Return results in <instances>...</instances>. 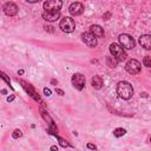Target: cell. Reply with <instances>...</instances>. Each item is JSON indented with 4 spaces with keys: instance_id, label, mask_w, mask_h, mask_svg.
<instances>
[{
    "instance_id": "1",
    "label": "cell",
    "mask_w": 151,
    "mask_h": 151,
    "mask_svg": "<svg viewBox=\"0 0 151 151\" xmlns=\"http://www.w3.org/2000/svg\"><path fill=\"white\" fill-rule=\"evenodd\" d=\"M117 93L122 99H130L133 94V87L129 81H119L117 84Z\"/></svg>"
},
{
    "instance_id": "2",
    "label": "cell",
    "mask_w": 151,
    "mask_h": 151,
    "mask_svg": "<svg viewBox=\"0 0 151 151\" xmlns=\"http://www.w3.org/2000/svg\"><path fill=\"white\" fill-rule=\"evenodd\" d=\"M110 50V53L116 57L118 60H125L126 59V52H125V48L120 45V44H116V42H112L109 47Z\"/></svg>"
},
{
    "instance_id": "3",
    "label": "cell",
    "mask_w": 151,
    "mask_h": 151,
    "mask_svg": "<svg viewBox=\"0 0 151 151\" xmlns=\"http://www.w3.org/2000/svg\"><path fill=\"white\" fill-rule=\"evenodd\" d=\"M59 27L63 32H66V33H71L74 31L76 28V22L74 20L71 18V17H64L60 22H59Z\"/></svg>"
},
{
    "instance_id": "4",
    "label": "cell",
    "mask_w": 151,
    "mask_h": 151,
    "mask_svg": "<svg viewBox=\"0 0 151 151\" xmlns=\"http://www.w3.org/2000/svg\"><path fill=\"white\" fill-rule=\"evenodd\" d=\"M118 40H119V44H120L125 50H131V48H133L134 45H136L134 39H133L130 34H126V33L120 34L119 38H118Z\"/></svg>"
},
{
    "instance_id": "5",
    "label": "cell",
    "mask_w": 151,
    "mask_h": 151,
    "mask_svg": "<svg viewBox=\"0 0 151 151\" xmlns=\"http://www.w3.org/2000/svg\"><path fill=\"white\" fill-rule=\"evenodd\" d=\"M125 70L130 74H138L140 72V70H142V64L136 59H130L125 64Z\"/></svg>"
},
{
    "instance_id": "6",
    "label": "cell",
    "mask_w": 151,
    "mask_h": 151,
    "mask_svg": "<svg viewBox=\"0 0 151 151\" xmlns=\"http://www.w3.org/2000/svg\"><path fill=\"white\" fill-rule=\"evenodd\" d=\"M72 84L73 86L77 88V90H83L84 86H85V77L81 74V73H74L72 76Z\"/></svg>"
},
{
    "instance_id": "7",
    "label": "cell",
    "mask_w": 151,
    "mask_h": 151,
    "mask_svg": "<svg viewBox=\"0 0 151 151\" xmlns=\"http://www.w3.org/2000/svg\"><path fill=\"white\" fill-rule=\"evenodd\" d=\"M63 6L61 0H46L44 2V9L45 11H59Z\"/></svg>"
},
{
    "instance_id": "8",
    "label": "cell",
    "mask_w": 151,
    "mask_h": 151,
    "mask_svg": "<svg viewBox=\"0 0 151 151\" xmlns=\"http://www.w3.org/2000/svg\"><path fill=\"white\" fill-rule=\"evenodd\" d=\"M81 39L84 41L85 45H87L88 47H96L97 46V38L90 32V33H81Z\"/></svg>"
},
{
    "instance_id": "9",
    "label": "cell",
    "mask_w": 151,
    "mask_h": 151,
    "mask_svg": "<svg viewBox=\"0 0 151 151\" xmlns=\"http://www.w3.org/2000/svg\"><path fill=\"white\" fill-rule=\"evenodd\" d=\"M2 9H4L5 14L8 15V17H14V15L18 13V6H17L14 2H12V1L6 2V4L4 5Z\"/></svg>"
},
{
    "instance_id": "10",
    "label": "cell",
    "mask_w": 151,
    "mask_h": 151,
    "mask_svg": "<svg viewBox=\"0 0 151 151\" xmlns=\"http://www.w3.org/2000/svg\"><path fill=\"white\" fill-rule=\"evenodd\" d=\"M68 12H70L72 15H74V17L80 15V14L84 12V5H83L81 2H73V4H71V6L68 7Z\"/></svg>"
},
{
    "instance_id": "11",
    "label": "cell",
    "mask_w": 151,
    "mask_h": 151,
    "mask_svg": "<svg viewBox=\"0 0 151 151\" xmlns=\"http://www.w3.org/2000/svg\"><path fill=\"white\" fill-rule=\"evenodd\" d=\"M42 18L46 20V21H55L60 18V12L59 11H45L42 13Z\"/></svg>"
},
{
    "instance_id": "12",
    "label": "cell",
    "mask_w": 151,
    "mask_h": 151,
    "mask_svg": "<svg viewBox=\"0 0 151 151\" xmlns=\"http://www.w3.org/2000/svg\"><path fill=\"white\" fill-rule=\"evenodd\" d=\"M139 45L145 50H151V34H143L138 39Z\"/></svg>"
},
{
    "instance_id": "13",
    "label": "cell",
    "mask_w": 151,
    "mask_h": 151,
    "mask_svg": "<svg viewBox=\"0 0 151 151\" xmlns=\"http://www.w3.org/2000/svg\"><path fill=\"white\" fill-rule=\"evenodd\" d=\"M90 32L96 37V38H101L104 35V29L99 25H92L90 27Z\"/></svg>"
},
{
    "instance_id": "14",
    "label": "cell",
    "mask_w": 151,
    "mask_h": 151,
    "mask_svg": "<svg viewBox=\"0 0 151 151\" xmlns=\"http://www.w3.org/2000/svg\"><path fill=\"white\" fill-rule=\"evenodd\" d=\"M103 84H104L103 78L99 77V76H94V77L91 79V85H92V87L96 88V90L101 88V87H103Z\"/></svg>"
},
{
    "instance_id": "15",
    "label": "cell",
    "mask_w": 151,
    "mask_h": 151,
    "mask_svg": "<svg viewBox=\"0 0 151 151\" xmlns=\"http://www.w3.org/2000/svg\"><path fill=\"white\" fill-rule=\"evenodd\" d=\"M106 61H107V64L110 65V67H116L117 66V63L119 61L116 57H107V59H106Z\"/></svg>"
},
{
    "instance_id": "16",
    "label": "cell",
    "mask_w": 151,
    "mask_h": 151,
    "mask_svg": "<svg viewBox=\"0 0 151 151\" xmlns=\"http://www.w3.org/2000/svg\"><path fill=\"white\" fill-rule=\"evenodd\" d=\"M126 133V131H125V129H123V127H117L116 130H113V134L116 136V137H122V136H124Z\"/></svg>"
},
{
    "instance_id": "17",
    "label": "cell",
    "mask_w": 151,
    "mask_h": 151,
    "mask_svg": "<svg viewBox=\"0 0 151 151\" xmlns=\"http://www.w3.org/2000/svg\"><path fill=\"white\" fill-rule=\"evenodd\" d=\"M143 65L144 66H146V67H151V57H144V59H143Z\"/></svg>"
},
{
    "instance_id": "18",
    "label": "cell",
    "mask_w": 151,
    "mask_h": 151,
    "mask_svg": "<svg viewBox=\"0 0 151 151\" xmlns=\"http://www.w3.org/2000/svg\"><path fill=\"white\" fill-rule=\"evenodd\" d=\"M21 134H22V132H21V131H20L19 129H17V130H14V131H13V133H12V137L17 139V138L21 137Z\"/></svg>"
},
{
    "instance_id": "19",
    "label": "cell",
    "mask_w": 151,
    "mask_h": 151,
    "mask_svg": "<svg viewBox=\"0 0 151 151\" xmlns=\"http://www.w3.org/2000/svg\"><path fill=\"white\" fill-rule=\"evenodd\" d=\"M44 93H45L46 97H50V96H51V90L47 88V87H45V88H44Z\"/></svg>"
},
{
    "instance_id": "20",
    "label": "cell",
    "mask_w": 151,
    "mask_h": 151,
    "mask_svg": "<svg viewBox=\"0 0 151 151\" xmlns=\"http://www.w3.org/2000/svg\"><path fill=\"white\" fill-rule=\"evenodd\" d=\"M87 147H88V149H92V150H96V149H97V146H96V145H93V144H90V143L87 144Z\"/></svg>"
},
{
    "instance_id": "21",
    "label": "cell",
    "mask_w": 151,
    "mask_h": 151,
    "mask_svg": "<svg viewBox=\"0 0 151 151\" xmlns=\"http://www.w3.org/2000/svg\"><path fill=\"white\" fill-rule=\"evenodd\" d=\"M1 78H2V79H4V80H5V81H6V83H8V84H9V80H8V79H7V78H6V76H5V74H4V73H2V74H1Z\"/></svg>"
},
{
    "instance_id": "22",
    "label": "cell",
    "mask_w": 151,
    "mask_h": 151,
    "mask_svg": "<svg viewBox=\"0 0 151 151\" xmlns=\"http://www.w3.org/2000/svg\"><path fill=\"white\" fill-rule=\"evenodd\" d=\"M55 91H57V92H58V93H59L60 96H64V91H63V90H59V88H55Z\"/></svg>"
},
{
    "instance_id": "23",
    "label": "cell",
    "mask_w": 151,
    "mask_h": 151,
    "mask_svg": "<svg viewBox=\"0 0 151 151\" xmlns=\"http://www.w3.org/2000/svg\"><path fill=\"white\" fill-rule=\"evenodd\" d=\"M27 2H31V4H35V2H39L40 0H26Z\"/></svg>"
},
{
    "instance_id": "24",
    "label": "cell",
    "mask_w": 151,
    "mask_h": 151,
    "mask_svg": "<svg viewBox=\"0 0 151 151\" xmlns=\"http://www.w3.org/2000/svg\"><path fill=\"white\" fill-rule=\"evenodd\" d=\"M13 99H14V96H11V97H8V98H7V100H8V101H12Z\"/></svg>"
},
{
    "instance_id": "25",
    "label": "cell",
    "mask_w": 151,
    "mask_h": 151,
    "mask_svg": "<svg viewBox=\"0 0 151 151\" xmlns=\"http://www.w3.org/2000/svg\"><path fill=\"white\" fill-rule=\"evenodd\" d=\"M51 150H58V146H51Z\"/></svg>"
},
{
    "instance_id": "26",
    "label": "cell",
    "mask_w": 151,
    "mask_h": 151,
    "mask_svg": "<svg viewBox=\"0 0 151 151\" xmlns=\"http://www.w3.org/2000/svg\"><path fill=\"white\" fill-rule=\"evenodd\" d=\"M150 142H151V139H150Z\"/></svg>"
}]
</instances>
